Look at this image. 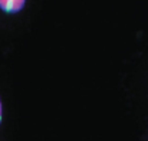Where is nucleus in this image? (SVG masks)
<instances>
[{
    "label": "nucleus",
    "mask_w": 148,
    "mask_h": 141,
    "mask_svg": "<svg viewBox=\"0 0 148 141\" xmlns=\"http://www.w3.org/2000/svg\"><path fill=\"white\" fill-rule=\"evenodd\" d=\"M26 0H0V10L7 14H16L23 10Z\"/></svg>",
    "instance_id": "obj_1"
},
{
    "label": "nucleus",
    "mask_w": 148,
    "mask_h": 141,
    "mask_svg": "<svg viewBox=\"0 0 148 141\" xmlns=\"http://www.w3.org/2000/svg\"><path fill=\"white\" fill-rule=\"evenodd\" d=\"M1 120H3V104H1V99H0V124H1Z\"/></svg>",
    "instance_id": "obj_2"
}]
</instances>
